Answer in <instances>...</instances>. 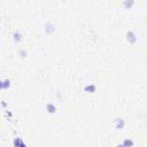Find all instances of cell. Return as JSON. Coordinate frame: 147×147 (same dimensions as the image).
Returning <instances> with one entry per match:
<instances>
[{"label":"cell","instance_id":"1","mask_svg":"<svg viewBox=\"0 0 147 147\" xmlns=\"http://www.w3.org/2000/svg\"><path fill=\"white\" fill-rule=\"evenodd\" d=\"M95 90H97V87H95L94 84H89V85H86L84 87V91L89 92V93H93V92H95Z\"/></svg>","mask_w":147,"mask_h":147},{"label":"cell","instance_id":"2","mask_svg":"<svg viewBox=\"0 0 147 147\" xmlns=\"http://www.w3.org/2000/svg\"><path fill=\"white\" fill-rule=\"evenodd\" d=\"M46 110L50 114H54L55 111H56V107H55L53 104H47L46 105Z\"/></svg>","mask_w":147,"mask_h":147},{"label":"cell","instance_id":"3","mask_svg":"<svg viewBox=\"0 0 147 147\" xmlns=\"http://www.w3.org/2000/svg\"><path fill=\"white\" fill-rule=\"evenodd\" d=\"M115 127H116V129H123L124 121L122 118H116L115 120Z\"/></svg>","mask_w":147,"mask_h":147},{"label":"cell","instance_id":"4","mask_svg":"<svg viewBox=\"0 0 147 147\" xmlns=\"http://www.w3.org/2000/svg\"><path fill=\"white\" fill-rule=\"evenodd\" d=\"M128 40H129V43H134L137 40L133 32H128Z\"/></svg>","mask_w":147,"mask_h":147},{"label":"cell","instance_id":"5","mask_svg":"<svg viewBox=\"0 0 147 147\" xmlns=\"http://www.w3.org/2000/svg\"><path fill=\"white\" fill-rule=\"evenodd\" d=\"M21 39H22V35H21L20 32L15 31V32H14V40L17 43V41H21Z\"/></svg>","mask_w":147,"mask_h":147},{"label":"cell","instance_id":"6","mask_svg":"<svg viewBox=\"0 0 147 147\" xmlns=\"http://www.w3.org/2000/svg\"><path fill=\"white\" fill-rule=\"evenodd\" d=\"M123 146L124 147H131V146H133V141L131 140V139H125L123 143Z\"/></svg>","mask_w":147,"mask_h":147},{"label":"cell","instance_id":"7","mask_svg":"<svg viewBox=\"0 0 147 147\" xmlns=\"http://www.w3.org/2000/svg\"><path fill=\"white\" fill-rule=\"evenodd\" d=\"M22 141L23 140H22L21 138H15V139H14V147H20Z\"/></svg>","mask_w":147,"mask_h":147},{"label":"cell","instance_id":"8","mask_svg":"<svg viewBox=\"0 0 147 147\" xmlns=\"http://www.w3.org/2000/svg\"><path fill=\"white\" fill-rule=\"evenodd\" d=\"M2 84H3V89L6 90V89H8V87L10 86V80H9V79L3 80V82H2Z\"/></svg>","mask_w":147,"mask_h":147},{"label":"cell","instance_id":"9","mask_svg":"<svg viewBox=\"0 0 147 147\" xmlns=\"http://www.w3.org/2000/svg\"><path fill=\"white\" fill-rule=\"evenodd\" d=\"M20 147H27V145H25V143H24V141H22V143H21V145H20Z\"/></svg>","mask_w":147,"mask_h":147},{"label":"cell","instance_id":"10","mask_svg":"<svg viewBox=\"0 0 147 147\" xmlns=\"http://www.w3.org/2000/svg\"><path fill=\"white\" fill-rule=\"evenodd\" d=\"M1 89H3V84H2V82L0 80V90H1Z\"/></svg>","mask_w":147,"mask_h":147},{"label":"cell","instance_id":"11","mask_svg":"<svg viewBox=\"0 0 147 147\" xmlns=\"http://www.w3.org/2000/svg\"><path fill=\"white\" fill-rule=\"evenodd\" d=\"M117 147H124V146H123V145H121V146H117Z\"/></svg>","mask_w":147,"mask_h":147}]
</instances>
